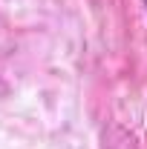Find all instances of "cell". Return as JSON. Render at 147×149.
<instances>
[{"mask_svg": "<svg viewBox=\"0 0 147 149\" xmlns=\"http://www.w3.org/2000/svg\"><path fill=\"white\" fill-rule=\"evenodd\" d=\"M144 3H147V0H144Z\"/></svg>", "mask_w": 147, "mask_h": 149, "instance_id": "obj_1", "label": "cell"}]
</instances>
